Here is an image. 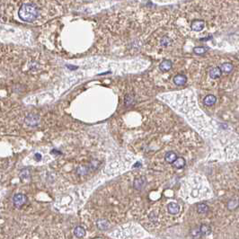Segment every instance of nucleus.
<instances>
[{
	"label": "nucleus",
	"mask_w": 239,
	"mask_h": 239,
	"mask_svg": "<svg viewBox=\"0 0 239 239\" xmlns=\"http://www.w3.org/2000/svg\"><path fill=\"white\" fill-rule=\"evenodd\" d=\"M7 14L16 11L20 21L28 24H42L56 16L60 7L53 0H2Z\"/></svg>",
	"instance_id": "f257e3e1"
},
{
	"label": "nucleus",
	"mask_w": 239,
	"mask_h": 239,
	"mask_svg": "<svg viewBox=\"0 0 239 239\" xmlns=\"http://www.w3.org/2000/svg\"><path fill=\"white\" fill-rule=\"evenodd\" d=\"M205 28V22L203 20H193L191 24V29L194 32H201Z\"/></svg>",
	"instance_id": "f03ea898"
},
{
	"label": "nucleus",
	"mask_w": 239,
	"mask_h": 239,
	"mask_svg": "<svg viewBox=\"0 0 239 239\" xmlns=\"http://www.w3.org/2000/svg\"><path fill=\"white\" fill-rule=\"evenodd\" d=\"M39 121H40V118H39V116L38 115H36V114H29V115H27L26 117H25V120H24V121H25V123L28 125V126H36L38 123H39Z\"/></svg>",
	"instance_id": "7ed1b4c3"
},
{
	"label": "nucleus",
	"mask_w": 239,
	"mask_h": 239,
	"mask_svg": "<svg viewBox=\"0 0 239 239\" xmlns=\"http://www.w3.org/2000/svg\"><path fill=\"white\" fill-rule=\"evenodd\" d=\"M26 202V197L24 194H16L13 198V203L16 207H22Z\"/></svg>",
	"instance_id": "20e7f679"
},
{
	"label": "nucleus",
	"mask_w": 239,
	"mask_h": 239,
	"mask_svg": "<svg viewBox=\"0 0 239 239\" xmlns=\"http://www.w3.org/2000/svg\"><path fill=\"white\" fill-rule=\"evenodd\" d=\"M221 75H222V71H221L220 67H212L208 72V76L212 79H218L221 77Z\"/></svg>",
	"instance_id": "39448f33"
},
{
	"label": "nucleus",
	"mask_w": 239,
	"mask_h": 239,
	"mask_svg": "<svg viewBox=\"0 0 239 239\" xmlns=\"http://www.w3.org/2000/svg\"><path fill=\"white\" fill-rule=\"evenodd\" d=\"M147 184V180L145 177H139L134 181V188L137 190H142Z\"/></svg>",
	"instance_id": "423d86ee"
},
{
	"label": "nucleus",
	"mask_w": 239,
	"mask_h": 239,
	"mask_svg": "<svg viewBox=\"0 0 239 239\" xmlns=\"http://www.w3.org/2000/svg\"><path fill=\"white\" fill-rule=\"evenodd\" d=\"M172 67H173V63H172L171 60H165L162 61L161 64L159 65V69L161 71H163V72H167V71L171 70Z\"/></svg>",
	"instance_id": "0eeeda50"
},
{
	"label": "nucleus",
	"mask_w": 239,
	"mask_h": 239,
	"mask_svg": "<svg viewBox=\"0 0 239 239\" xmlns=\"http://www.w3.org/2000/svg\"><path fill=\"white\" fill-rule=\"evenodd\" d=\"M174 83H175V85H185L186 84V82H187V78H186V76H184V75H182V74H179V75H176V77L174 78Z\"/></svg>",
	"instance_id": "6e6552de"
},
{
	"label": "nucleus",
	"mask_w": 239,
	"mask_h": 239,
	"mask_svg": "<svg viewBox=\"0 0 239 239\" xmlns=\"http://www.w3.org/2000/svg\"><path fill=\"white\" fill-rule=\"evenodd\" d=\"M167 210L170 214L172 215H176L179 211H180V206L176 203V202H170L167 205Z\"/></svg>",
	"instance_id": "1a4fd4ad"
},
{
	"label": "nucleus",
	"mask_w": 239,
	"mask_h": 239,
	"mask_svg": "<svg viewBox=\"0 0 239 239\" xmlns=\"http://www.w3.org/2000/svg\"><path fill=\"white\" fill-rule=\"evenodd\" d=\"M216 102H217V98H216V96H214L213 95H208V96H206V97L204 98V100H203L204 104L207 105V106H212V105H214V104L216 103Z\"/></svg>",
	"instance_id": "9d476101"
},
{
	"label": "nucleus",
	"mask_w": 239,
	"mask_h": 239,
	"mask_svg": "<svg viewBox=\"0 0 239 239\" xmlns=\"http://www.w3.org/2000/svg\"><path fill=\"white\" fill-rule=\"evenodd\" d=\"M233 65L231 63H223L220 66V69L224 73H231L233 71Z\"/></svg>",
	"instance_id": "9b49d317"
},
{
	"label": "nucleus",
	"mask_w": 239,
	"mask_h": 239,
	"mask_svg": "<svg viewBox=\"0 0 239 239\" xmlns=\"http://www.w3.org/2000/svg\"><path fill=\"white\" fill-rule=\"evenodd\" d=\"M165 161H166L167 163L173 164V163L177 159V156H176V153H174V152H168V153L165 155Z\"/></svg>",
	"instance_id": "f8f14e48"
},
{
	"label": "nucleus",
	"mask_w": 239,
	"mask_h": 239,
	"mask_svg": "<svg viewBox=\"0 0 239 239\" xmlns=\"http://www.w3.org/2000/svg\"><path fill=\"white\" fill-rule=\"evenodd\" d=\"M74 235L78 237V238H81V237H84L85 235V230L82 227V226H77L74 230Z\"/></svg>",
	"instance_id": "ddd939ff"
},
{
	"label": "nucleus",
	"mask_w": 239,
	"mask_h": 239,
	"mask_svg": "<svg viewBox=\"0 0 239 239\" xmlns=\"http://www.w3.org/2000/svg\"><path fill=\"white\" fill-rule=\"evenodd\" d=\"M173 165L176 168H183L185 165V160L183 158H177V159L173 163Z\"/></svg>",
	"instance_id": "4468645a"
},
{
	"label": "nucleus",
	"mask_w": 239,
	"mask_h": 239,
	"mask_svg": "<svg viewBox=\"0 0 239 239\" xmlns=\"http://www.w3.org/2000/svg\"><path fill=\"white\" fill-rule=\"evenodd\" d=\"M97 226L102 230H106L109 227V223L104 219H101L97 222Z\"/></svg>",
	"instance_id": "2eb2a0df"
},
{
	"label": "nucleus",
	"mask_w": 239,
	"mask_h": 239,
	"mask_svg": "<svg viewBox=\"0 0 239 239\" xmlns=\"http://www.w3.org/2000/svg\"><path fill=\"white\" fill-rule=\"evenodd\" d=\"M197 210H198L199 213H201V214H204V213L208 212V207L206 204H204V203H200V204L197 205Z\"/></svg>",
	"instance_id": "dca6fc26"
},
{
	"label": "nucleus",
	"mask_w": 239,
	"mask_h": 239,
	"mask_svg": "<svg viewBox=\"0 0 239 239\" xmlns=\"http://www.w3.org/2000/svg\"><path fill=\"white\" fill-rule=\"evenodd\" d=\"M20 177L23 181L26 182L30 179V171L28 169H24L22 172H21V175H20Z\"/></svg>",
	"instance_id": "f3484780"
},
{
	"label": "nucleus",
	"mask_w": 239,
	"mask_h": 239,
	"mask_svg": "<svg viewBox=\"0 0 239 239\" xmlns=\"http://www.w3.org/2000/svg\"><path fill=\"white\" fill-rule=\"evenodd\" d=\"M77 173L80 175V176H85L88 173V167L86 166H80L78 168L77 170Z\"/></svg>",
	"instance_id": "a211bd4d"
},
{
	"label": "nucleus",
	"mask_w": 239,
	"mask_h": 239,
	"mask_svg": "<svg viewBox=\"0 0 239 239\" xmlns=\"http://www.w3.org/2000/svg\"><path fill=\"white\" fill-rule=\"evenodd\" d=\"M200 231H201V233L202 235H208V234L210 233V228H209V226H208L206 225H202V226H201Z\"/></svg>",
	"instance_id": "6ab92c4d"
},
{
	"label": "nucleus",
	"mask_w": 239,
	"mask_h": 239,
	"mask_svg": "<svg viewBox=\"0 0 239 239\" xmlns=\"http://www.w3.org/2000/svg\"><path fill=\"white\" fill-rule=\"evenodd\" d=\"M193 51L196 53V54H202V53H204L205 51H206V49L204 48H202V47H197V48H195L193 49Z\"/></svg>",
	"instance_id": "aec40b11"
},
{
	"label": "nucleus",
	"mask_w": 239,
	"mask_h": 239,
	"mask_svg": "<svg viewBox=\"0 0 239 239\" xmlns=\"http://www.w3.org/2000/svg\"><path fill=\"white\" fill-rule=\"evenodd\" d=\"M34 158L39 161V160H41V158H42V156H41L40 154H36V155H35V157H34Z\"/></svg>",
	"instance_id": "412c9836"
}]
</instances>
